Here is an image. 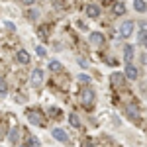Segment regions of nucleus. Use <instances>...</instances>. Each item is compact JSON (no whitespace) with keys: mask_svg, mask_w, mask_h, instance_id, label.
<instances>
[{"mask_svg":"<svg viewBox=\"0 0 147 147\" xmlns=\"http://www.w3.org/2000/svg\"><path fill=\"white\" fill-rule=\"evenodd\" d=\"M26 118H28L30 124H34V125H43L45 124V114H41L39 110H28Z\"/></svg>","mask_w":147,"mask_h":147,"instance_id":"obj_1","label":"nucleus"},{"mask_svg":"<svg viewBox=\"0 0 147 147\" xmlns=\"http://www.w3.org/2000/svg\"><path fill=\"white\" fill-rule=\"evenodd\" d=\"M79 96H80V100H82V104H84V106H92V104H94V98H96L94 90H92V88H88V86H84V88L79 92Z\"/></svg>","mask_w":147,"mask_h":147,"instance_id":"obj_2","label":"nucleus"},{"mask_svg":"<svg viewBox=\"0 0 147 147\" xmlns=\"http://www.w3.org/2000/svg\"><path fill=\"white\" fill-rule=\"evenodd\" d=\"M30 82H32V86L39 88L41 82H43V71H41V69H34V71H32V79H30Z\"/></svg>","mask_w":147,"mask_h":147,"instance_id":"obj_3","label":"nucleus"},{"mask_svg":"<svg viewBox=\"0 0 147 147\" xmlns=\"http://www.w3.org/2000/svg\"><path fill=\"white\" fill-rule=\"evenodd\" d=\"M125 114H127L129 120L137 122V120H139V106H137V104H127V106H125Z\"/></svg>","mask_w":147,"mask_h":147,"instance_id":"obj_4","label":"nucleus"},{"mask_svg":"<svg viewBox=\"0 0 147 147\" xmlns=\"http://www.w3.org/2000/svg\"><path fill=\"white\" fill-rule=\"evenodd\" d=\"M139 77V71H137L136 65H131V63H125V79L129 80H136Z\"/></svg>","mask_w":147,"mask_h":147,"instance_id":"obj_5","label":"nucleus"},{"mask_svg":"<svg viewBox=\"0 0 147 147\" xmlns=\"http://www.w3.org/2000/svg\"><path fill=\"white\" fill-rule=\"evenodd\" d=\"M51 136L55 137L57 141H61V143H67L69 141V136L65 129H61V127H55V129H51Z\"/></svg>","mask_w":147,"mask_h":147,"instance_id":"obj_6","label":"nucleus"},{"mask_svg":"<svg viewBox=\"0 0 147 147\" xmlns=\"http://www.w3.org/2000/svg\"><path fill=\"white\" fill-rule=\"evenodd\" d=\"M131 32H134V22H124L122 24V28H120V34H122V37H129L131 35Z\"/></svg>","mask_w":147,"mask_h":147,"instance_id":"obj_7","label":"nucleus"},{"mask_svg":"<svg viewBox=\"0 0 147 147\" xmlns=\"http://www.w3.org/2000/svg\"><path fill=\"white\" fill-rule=\"evenodd\" d=\"M86 16L88 18H98L100 16V6L98 4H88L86 6Z\"/></svg>","mask_w":147,"mask_h":147,"instance_id":"obj_8","label":"nucleus"},{"mask_svg":"<svg viewBox=\"0 0 147 147\" xmlns=\"http://www.w3.org/2000/svg\"><path fill=\"white\" fill-rule=\"evenodd\" d=\"M124 79H125V77L122 75V73H112V75H110V82H112V86H116V88L122 86Z\"/></svg>","mask_w":147,"mask_h":147,"instance_id":"obj_9","label":"nucleus"},{"mask_svg":"<svg viewBox=\"0 0 147 147\" xmlns=\"http://www.w3.org/2000/svg\"><path fill=\"white\" fill-rule=\"evenodd\" d=\"M16 61H18V63H22V65H30V55H28V51L20 49V51L16 53Z\"/></svg>","mask_w":147,"mask_h":147,"instance_id":"obj_10","label":"nucleus"},{"mask_svg":"<svg viewBox=\"0 0 147 147\" xmlns=\"http://www.w3.org/2000/svg\"><path fill=\"white\" fill-rule=\"evenodd\" d=\"M90 43L92 45H102V43H104V35H102L100 32H92L90 34Z\"/></svg>","mask_w":147,"mask_h":147,"instance_id":"obj_11","label":"nucleus"},{"mask_svg":"<svg viewBox=\"0 0 147 147\" xmlns=\"http://www.w3.org/2000/svg\"><path fill=\"white\" fill-rule=\"evenodd\" d=\"M134 45H125L124 47V59H125V63H131V59H134Z\"/></svg>","mask_w":147,"mask_h":147,"instance_id":"obj_12","label":"nucleus"},{"mask_svg":"<svg viewBox=\"0 0 147 147\" xmlns=\"http://www.w3.org/2000/svg\"><path fill=\"white\" fill-rule=\"evenodd\" d=\"M137 43H139V45H145V24H141V28H139V35H137Z\"/></svg>","mask_w":147,"mask_h":147,"instance_id":"obj_13","label":"nucleus"},{"mask_svg":"<svg viewBox=\"0 0 147 147\" xmlns=\"http://www.w3.org/2000/svg\"><path fill=\"white\" fill-rule=\"evenodd\" d=\"M18 131H20V129H18V127L14 125V127H12V129H10V134H8V139H10V141H12V143H14V145L18 143Z\"/></svg>","mask_w":147,"mask_h":147,"instance_id":"obj_14","label":"nucleus"},{"mask_svg":"<svg viewBox=\"0 0 147 147\" xmlns=\"http://www.w3.org/2000/svg\"><path fill=\"white\" fill-rule=\"evenodd\" d=\"M134 8H136L137 12H141V14H143V12L147 10V6H145V0H134Z\"/></svg>","mask_w":147,"mask_h":147,"instance_id":"obj_15","label":"nucleus"},{"mask_svg":"<svg viewBox=\"0 0 147 147\" xmlns=\"http://www.w3.org/2000/svg\"><path fill=\"white\" fill-rule=\"evenodd\" d=\"M114 14H116V16H122V14H125V6L122 4V2H116V4H114Z\"/></svg>","mask_w":147,"mask_h":147,"instance_id":"obj_16","label":"nucleus"},{"mask_svg":"<svg viewBox=\"0 0 147 147\" xmlns=\"http://www.w3.org/2000/svg\"><path fill=\"white\" fill-rule=\"evenodd\" d=\"M69 122H71L73 127H79V125H80V120H79V116H77V114H69Z\"/></svg>","mask_w":147,"mask_h":147,"instance_id":"obj_17","label":"nucleus"},{"mask_svg":"<svg viewBox=\"0 0 147 147\" xmlns=\"http://www.w3.org/2000/svg\"><path fill=\"white\" fill-rule=\"evenodd\" d=\"M77 80H79V82H82V84H88V82H92V79L88 77V75H79V77H77Z\"/></svg>","mask_w":147,"mask_h":147,"instance_id":"obj_18","label":"nucleus"},{"mask_svg":"<svg viewBox=\"0 0 147 147\" xmlns=\"http://www.w3.org/2000/svg\"><path fill=\"white\" fill-rule=\"evenodd\" d=\"M61 67H63V65H61L59 61H51V63H49V69H51V71H61Z\"/></svg>","mask_w":147,"mask_h":147,"instance_id":"obj_19","label":"nucleus"},{"mask_svg":"<svg viewBox=\"0 0 147 147\" xmlns=\"http://www.w3.org/2000/svg\"><path fill=\"white\" fill-rule=\"evenodd\" d=\"M6 92H8V84L4 79H0V94H6Z\"/></svg>","mask_w":147,"mask_h":147,"instance_id":"obj_20","label":"nucleus"},{"mask_svg":"<svg viewBox=\"0 0 147 147\" xmlns=\"http://www.w3.org/2000/svg\"><path fill=\"white\" fill-rule=\"evenodd\" d=\"M28 145H41V143H39V139H37V137H28Z\"/></svg>","mask_w":147,"mask_h":147,"instance_id":"obj_21","label":"nucleus"},{"mask_svg":"<svg viewBox=\"0 0 147 147\" xmlns=\"http://www.w3.org/2000/svg\"><path fill=\"white\" fill-rule=\"evenodd\" d=\"M35 51H37V55H39V57H45V53H47V51H45V47H43V45H39L37 49H35Z\"/></svg>","mask_w":147,"mask_h":147,"instance_id":"obj_22","label":"nucleus"},{"mask_svg":"<svg viewBox=\"0 0 147 147\" xmlns=\"http://www.w3.org/2000/svg\"><path fill=\"white\" fill-rule=\"evenodd\" d=\"M28 16H30V18H37V12H35V10H32L30 14H28Z\"/></svg>","mask_w":147,"mask_h":147,"instance_id":"obj_23","label":"nucleus"},{"mask_svg":"<svg viewBox=\"0 0 147 147\" xmlns=\"http://www.w3.org/2000/svg\"><path fill=\"white\" fill-rule=\"evenodd\" d=\"M24 2H26V4H32V2H34V0H24Z\"/></svg>","mask_w":147,"mask_h":147,"instance_id":"obj_24","label":"nucleus"}]
</instances>
